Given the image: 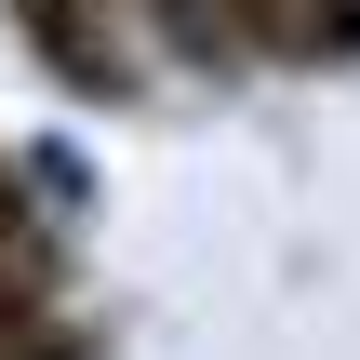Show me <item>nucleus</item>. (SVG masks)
Returning <instances> with one entry per match:
<instances>
[{
	"label": "nucleus",
	"instance_id": "obj_5",
	"mask_svg": "<svg viewBox=\"0 0 360 360\" xmlns=\"http://www.w3.org/2000/svg\"><path fill=\"white\" fill-rule=\"evenodd\" d=\"M307 67H360V0H307Z\"/></svg>",
	"mask_w": 360,
	"mask_h": 360
},
{
	"label": "nucleus",
	"instance_id": "obj_1",
	"mask_svg": "<svg viewBox=\"0 0 360 360\" xmlns=\"http://www.w3.org/2000/svg\"><path fill=\"white\" fill-rule=\"evenodd\" d=\"M13 13V40L80 94V107H134L147 94V67H134V40H120V0H0Z\"/></svg>",
	"mask_w": 360,
	"mask_h": 360
},
{
	"label": "nucleus",
	"instance_id": "obj_4",
	"mask_svg": "<svg viewBox=\"0 0 360 360\" xmlns=\"http://www.w3.org/2000/svg\"><path fill=\"white\" fill-rule=\"evenodd\" d=\"M0 254H13L27 281H53V294H67V240L40 227V200H27V174H13V160H0Z\"/></svg>",
	"mask_w": 360,
	"mask_h": 360
},
{
	"label": "nucleus",
	"instance_id": "obj_3",
	"mask_svg": "<svg viewBox=\"0 0 360 360\" xmlns=\"http://www.w3.org/2000/svg\"><path fill=\"white\" fill-rule=\"evenodd\" d=\"M240 67H307V0H214Z\"/></svg>",
	"mask_w": 360,
	"mask_h": 360
},
{
	"label": "nucleus",
	"instance_id": "obj_2",
	"mask_svg": "<svg viewBox=\"0 0 360 360\" xmlns=\"http://www.w3.org/2000/svg\"><path fill=\"white\" fill-rule=\"evenodd\" d=\"M134 27H147L174 67H200V80H240V40H227L214 0H134Z\"/></svg>",
	"mask_w": 360,
	"mask_h": 360
}]
</instances>
